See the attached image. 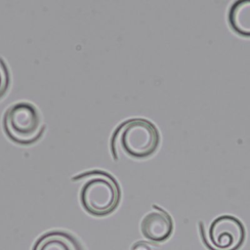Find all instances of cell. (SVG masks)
<instances>
[{
    "label": "cell",
    "mask_w": 250,
    "mask_h": 250,
    "mask_svg": "<svg viewBox=\"0 0 250 250\" xmlns=\"http://www.w3.org/2000/svg\"><path fill=\"white\" fill-rule=\"evenodd\" d=\"M244 238V226L234 216H219L209 227L208 239L214 250H237L243 244Z\"/></svg>",
    "instance_id": "obj_4"
},
{
    "label": "cell",
    "mask_w": 250,
    "mask_h": 250,
    "mask_svg": "<svg viewBox=\"0 0 250 250\" xmlns=\"http://www.w3.org/2000/svg\"><path fill=\"white\" fill-rule=\"evenodd\" d=\"M3 127L12 141L21 145L37 141L44 129L37 108L26 102L17 103L7 109Z\"/></svg>",
    "instance_id": "obj_3"
},
{
    "label": "cell",
    "mask_w": 250,
    "mask_h": 250,
    "mask_svg": "<svg viewBox=\"0 0 250 250\" xmlns=\"http://www.w3.org/2000/svg\"><path fill=\"white\" fill-rule=\"evenodd\" d=\"M141 231L146 239L152 242H163L172 234V218L165 210L153 206V209L143 218Z\"/></svg>",
    "instance_id": "obj_5"
},
{
    "label": "cell",
    "mask_w": 250,
    "mask_h": 250,
    "mask_svg": "<svg viewBox=\"0 0 250 250\" xmlns=\"http://www.w3.org/2000/svg\"><path fill=\"white\" fill-rule=\"evenodd\" d=\"M228 21L236 33L250 36V0L233 2L229 9Z\"/></svg>",
    "instance_id": "obj_6"
},
{
    "label": "cell",
    "mask_w": 250,
    "mask_h": 250,
    "mask_svg": "<svg viewBox=\"0 0 250 250\" xmlns=\"http://www.w3.org/2000/svg\"><path fill=\"white\" fill-rule=\"evenodd\" d=\"M120 200V188L113 177L102 171H94L80 189V201L84 209L95 216L111 213Z\"/></svg>",
    "instance_id": "obj_1"
},
{
    "label": "cell",
    "mask_w": 250,
    "mask_h": 250,
    "mask_svg": "<svg viewBox=\"0 0 250 250\" xmlns=\"http://www.w3.org/2000/svg\"><path fill=\"white\" fill-rule=\"evenodd\" d=\"M6 84H7L6 78L4 77L3 73L0 71V96L4 93L5 88H6Z\"/></svg>",
    "instance_id": "obj_8"
},
{
    "label": "cell",
    "mask_w": 250,
    "mask_h": 250,
    "mask_svg": "<svg viewBox=\"0 0 250 250\" xmlns=\"http://www.w3.org/2000/svg\"><path fill=\"white\" fill-rule=\"evenodd\" d=\"M120 148L135 158H144L152 154L160 141L156 126L145 118H132L123 122L113 137Z\"/></svg>",
    "instance_id": "obj_2"
},
{
    "label": "cell",
    "mask_w": 250,
    "mask_h": 250,
    "mask_svg": "<svg viewBox=\"0 0 250 250\" xmlns=\"http://www.w3.org/2000/svg\"><path fill=\"white\" fill-rule=\"evenodd\" d=\"M72 239L65 233L52 231L41 236L33 250H74Z\"/></svg>",
    "instance_id": "obj_7"
}]
</instances>
